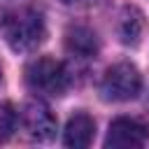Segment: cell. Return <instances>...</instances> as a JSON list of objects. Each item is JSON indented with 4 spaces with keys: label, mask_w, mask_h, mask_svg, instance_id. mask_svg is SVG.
Returning a JSON list of instances; mask_svg holds the SVG:
<instances>
[{
    "label": "cell",
    "mask_w": 149,
    "mask_h": 149,
    "mask_svg": "<svg viewBox=\"0 0 149 149\" xmlns=\"http://www.w3.org/2000/svg\"><path fill=\"white\" fill-rule=\"evenodd\" d=\"M2 33H5V40L9 42L12 49L33 51L44 42L47 28H44V19H42L40 12H35L30 7H23V9L5 14Z\"/></svg>",
    "instance_id": "6da1fadb"
},
{
    "label": "cell",
    "mask_w": 149,
    "mask_h": 149,
    "mask_svg": "<svg viewBox=\"0 0 149 149\" xmlns=\"http://www.w3.org/2000/svg\"><path fill=\"white\" fill-rule=\"evenodd\" d=\"M26 81L42 95H63L70 88V72L56 58H37L26 68Z\"/></svg>",
    "instance_id": "7a4b0ae2"
},
{
    "label": "cell",
    "mask_w": 149,
    "mask_h": 149,
    "mask_svg": "<svg viewBox=\"0 0 149 149\" xmlns=\"http://www.w3.org/2000/svg\"><path fill=\"white\" fill-rule=\"evenodd\" d=\"M142 88V77L137 72L135 65L130 63H116L112 65L100 84V93L105 100H114V102H123V100H133L137 98Z\"/></svg>",
    "instance_id": "3957f363"
},
{
    "label": "cell",
    "mask_w": 149,
    "mask_h": 149,
    "mask_svg": "<svg viewBox=\"0 0 149 149\" xmlns=\"http://www.w3.org/2000/svg\"><path fill=\"white\" fill-rule=\"evenodd\" d=\"M21 123H23V130L37 140V142H47L54 137L56 133V116L51 114V109L40 102V100H33L23 107L21 112Z\"/></svg>",
    "instance_id": "277c9868"
},
{
    "label": "cell",
    "mask_w": 149,
    "mask_h": 149,
    "mask_svg": "<svg viewBox=\"0 0 149 149\" xmlns=\"http://www.w3.org/2000/svg\"><path fill=\"white\" fill-rule=\"evenodd\" d=\"M149 140V126L137 119H114L109 123L105 144L107 147H144Z\"/></svg>",
    "instance_id": "5b68a950"
},
{
    "label": "cell",
    "mask_w": 149,
    "mask_h": 149,
    "mask_svg": "<svg viewBox=\"0 0 149 149\" xmlns=\"http://www.w3.org/2000/svg\"><path fill=\"white\" fill-rule=\"evenodd\" d=\"M93 135H95V123L88 114L79 112L74 114L68 126H65V133H63V142L68 147H74V149H84L93 142Z\"/></svg>",
    "instance_id": "8992f818"
},
{
    "label": "cell",
    "mask_w": 149,
    "mask_h": 149,
    "mask_svg": "<svg viewBox=\"0 0 149 149\" xmlns=\"http://www.w3.org/2000/svg\"><path fill=\"white\" fill-rule=\"evenodd\" d=\"M65 44H68V51L79 56V58H91L98 54V37L91 28H84V26H74L68 30V37H65Z\"/></svg>",
    "instance_id": "52a82bcc"
},
{
    "label": "cell",
    "mask_w": 149,
    "mask_h": 149,
    "mask_svg": "<svg viewBox=\"0 0 149 149\" xmlns=\"http://www.w3.org/2000/svg\"><path fill=\"white\" fill-rule=\"evenodd\" d=\"M142 14L140 9L135 7H128L123 12V19H121V37L126 44H137L140 40V33H142Z\"/></svg>",
    "instance_id": "ba28073f"
},
{
    "label": "cell",
    "mask_w": 149,
    "mask_h": 149,
    "mask_svg": "<svg viewBox=\"0 0 149 149\" xmlns=\"http://www.w3.org/2000/svg\"><path fill=\"white\" fill-rule=\"evenodd\" d=\"M19 121H21V114H16L12 105H2L0 107V140L9 137L16 130Z\"/></svg>",
    "instance_id": "9c48e42d"
},
{
    "label": "cell",
    "mask_w": 149,
    "mask_h": 149,
    "mask_svg": "<svg viewBox=\"0 0 149 149\" xmlns=\"http://www.w3.org/2000/svg\"><path fill=\"white\" fill-rule=\"evenodd\" d=\"M65 5H91V2H95V0H63Z\"/></svg>",
    "instance_id": "30bf717a"
},
{
    "label": "cell",
    "mask_w": 149,
    "mask_h": 149,
    "mask_svg": "<svg viewBox=\"0 0 149 149\" xmlns=\"http://www.w3.org/2000/svg\"><path fill=\"white\" fill-rule=\"evenodd\" d=\"M0 79H2V70H0Z\"/></svg>",
    "instance_id": "8fae6325"
}]
</instances>
